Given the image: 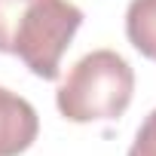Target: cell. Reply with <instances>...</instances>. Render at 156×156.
<instances>
[{"instance_id": "277c9868", "label": "cell", "mask_w": 156, "mask_h": 156, "mask_svg": "<svg viewBox=\"0 0 156 156\" xmlns=\"http://www.w3.org/2000/svg\"><path fill=\"white\" fill-rule=\"evenodd\" d=\"M126 37L150 61H156V0H132L126 9Z\"/></svg>"}, {"instance_id": "3957f363", "label": "cell", "mask_w": 156, "mask_h": 156, "mask_svg": "<svg viewBox=\"0 0 156 156\" xmlns=\"http://www.w3.org/2000/svg\"><path fill=\"white\" fill-rule=\"evenodd\" d=\"M40 132V116L22 95L0 86V156L25 153Z\"/></svg>"}, {"instance_id": "7a4b0ae2", "label": "cell", "mask_w": 156, "mask_h": 156, "mask_svg": "<svg viewBox=\"0 0 156 156\" xmlns=\"http://www.w3.org/2000/svg\"><path fill=\"white\" fill-rule=\"evenodd\" d=\"M135 70L113 49H95L76 61L55 92L58 113L70 122H110L126 113Z\"/></svg>"}, {"instance_id": "6da1fadb", "label": "cell", "mask_w": 156, "mask_h": 156, "mask_svg": "<svg viewBox=\"0 0 156 156\" xmlns=\"http://www.w3.org/2000/svg\"><path fill=\"white\" fill-rule=\"evenodd\" d=\"M80 25L83 9L70 0H0V52L22 58L40 80H58Z\"/></svg>"}, {"instance_id": "5b68a950", "label": "cell", "mask_w": 156, "mask_h": 156, "mask_svg": "<svg viewBox=\"0 0 156 156\" xmlns=\"http://www.w3.org/2000/svg\"><path fill=\"white\" fill-rule=\"evenodd\" d=\"M129 156H156V110L141 122V129L129 147Z\"/></svg>"}]
</instances>
